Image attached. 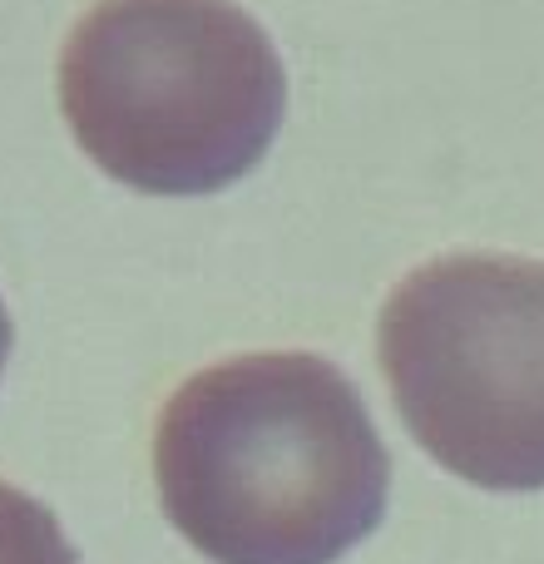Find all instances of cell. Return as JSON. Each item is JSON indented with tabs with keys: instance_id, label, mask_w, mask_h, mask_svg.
I'll list each match as a JSON object with an SVG mask.
<instances>
[{
	"instance_id": "6da1fadb",
	"label": "cell",
	"mask_w": 544,
	"mask_h": 564,
	"mask_svg": "<svg viewBox=\"0 0 544 564\" xmlns=\"http://www.w3.org/2000/svg\"><path fill=\"white\" fill-rule=\"evenodd\" d=\"M154 480L174 530L214 564H337L387 516L391 456L347 371L248 351L164 401Z\"/></svg>"
},
{
	"instance_id": "7a4b0ae2",
	"label": "cell",
	"mask_w": 544,
	"mask_h": 564,
	"mask_svg": "<svg viewBox=\"0 0 544 564\" xmlns=\"http://www.w3.org/2000/svg\"><path fill=\"white\" fill-rule=\"evenodd\" d=\"M75 144L139 194H218L263 164L287 109L268 30L233 0H95L59 55Z\"/></svg>"
},
{
	"instance_id": "3957f363",
	"label": "cell",
	"mask_w": 544,
	"mask_h": 564,
	"mask_svg": "<svg viewBox=\"0 0 544 564\" xmlns=\"http://www.w3.org/2000/svg\"><path fill=\"white\" fill-rule=\"evenodd\" d=\"M377 347L431 460L480 490H544V263L436 258L391 288Z\"/></svg>"
},
{
	"instance_id": "277c9868",
	"label": "cell",
	"mask_w": 544,
	"mask_h": 564,
	"mask_svg": "<svg viewBox=\"0 0 544 564\" xmlns=\"http://www.w3.org/2000/svg\"><path fill=\"white\" fill-rule=\"evenodd\" d=\"M0 564H79L59 520L6 480H0Z\"/></svg>"
},
{
	"instance_id": "5b68a950",
	"label": "cell",
	"mask_w": 544,
	"mask_h": 564,
	"mask_svg": "<svg viewBox=\"0 0 544 564\" xmlns=\"http://www.w3.org/2000/svg\"><path fill=\"white\" fill-rule=\"evenodd\" d=\"M6 357H10V312L0 302V371H6Z\"/></svg>"
}]
</instances>
